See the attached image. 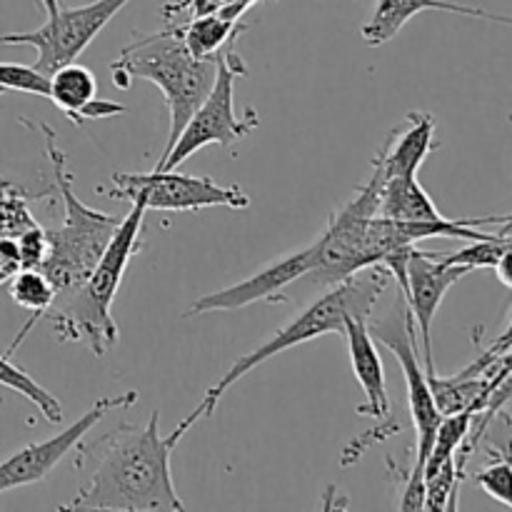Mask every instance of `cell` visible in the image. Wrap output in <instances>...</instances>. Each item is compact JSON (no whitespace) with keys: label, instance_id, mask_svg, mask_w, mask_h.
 Returning <instances> with one entry per match:
<instances>
[{"label":"cell","instance_id":"e0dca14e","mask_svg":"<svg viewBox=\"0 0 512 512\" xmlns=\"http://www.w3.org/2000/svg\"><path fill=\"white\" fill-rule=\"evenodd\" d=\"M423 10H445V13L468 15V18L498 20V23L505 25L510 23V18H505V15L490 13V10L483 8H473V5L448 3V0H378L373 15H370V20L360 30L363 40L370 48H380L388 40H393L403 30V25L418 13H423Z\"/></svg>","mask_w":512,"mask_h":512},{"label":"cell","instance_id":"cb8c5ba5","mask_svg":"<svg viewBox=\"0 0 512 512\" xmlns=\"http://www.w3.org/2000/svg\"><path fill=\"white\" fill-rule=\"evenodd\" d=\"M33 215L25 210V205L18 200V188L13 183L0 190V238H18L28 228H35Z\"/></svg>","mask_w":512,"mask_h":512},{"label":"cell","instance_id":"4316f807","mask_svg":"<svg viewBox=\"0 0 512 512\" xmlns=\"http://www.w3.org/2000/svg\"><path fill=\"white\" fill-rule=\"evenodd\" d=\"M493 270H495V275H498L500 283H503L505 288H512V278H510V253L503 255V258H500V263L495 265Z\"/></svg>","mask_w":512,"mask_h":512},{"label":"cell","instance_id":"52a82bcc","mask_svg":"<svg viewBox=\"0 0 512 512\" xmlns=\"http://www.w3.org/2000/svg\"><path fill=\"white\" fill-rule=\"evenodd\" d=\"M245 75H248V68L233 50V45L220 50L213 88L190 115L185 128L170 145L168 155L158 163V170H175L205 145H220L225 150L233 148L240 138L258 128L260 120L253 108L245 110L243 118L235 115V80L245 78Z\"/></svg>","mask_w":512,"mask_h":512},{"label":"cell","instance_id":"9a60e30c","mask_svg":"<svg viewBox=\"0 0 512 512\" xmlns=\"http://www.w3.org/2000/svg\"><path fill=\"white\" fill-rule=\"evenodd\" d=\"M48 98L78 128H83L88 120L128 113L125 105L98 100V80L85 65L78 63H65L48 75Z\"/></svg>","mask_w":512,"mask_h":512},{"label":"cell","instance_id":"ac0fdd59","mask_svg":"<svg viewBox=\"0 0 512 512\" xmlns=\"http://www.w3.org/2000/svg\"><path fill=\"white\" fill-rule=\"evenodd\" d=\"M378 215L398 223H430L445 218L415 175L380 180Z\"/></svg>","mask_w":512,"mask_h":512},{"label":"cell","instance_id":"f546056e","mask_svg":"<svg viewBox=\"0 0 512 512\" xmlns=\"http://www.w3.org/2000/svg\"><path fill=\"white\" fill-rule=\"evenodd\" d=\"M10 183V180L8 178H5V175L3 173H0V190H3L5 188V185H8Z\"/></svg>","mask_w":512,"mask_h":512},{"label":"cell","instance_id":"4fadbf2b","mask_svg":"<svg viewBox=\"0 0 512 512\" xmlns=\"http://www.w3.org/2000/svg\"><path fill=\"white\" fill-rule=\"evenodd\" d=\"M318 263V245H308V248L298 250L293 255L275 260V263L265 265L250 278L240 280V283L230 285V288L215 290V293L203 295L190 305L188 315H205V313H233V310L248 308V305L268 300V303H285L288 293L285 290L290 285L298 283L305 273L315 268Z\"/></svg>","mask_w":512,"mask_h":512},{"label":"cell","instance_id":"ba28073f","mask_svg":"<svg viewBox=\"0 0 512 512\" xmlns=\"http://www.w3.org/2000/svg\"><path fill=\"white\" fill-rule=\"evenodd\" d=\"M378 188L380 175L373 170L358 195L330 215L328 228L315 238L318 263L300 280H310L315 288L328 290L350 275L378 265L368 243V225L378 215Z\"/></svg>","mask_w":512,"mask_h":512},{"label":"cell","instance_id":"2e32d148","mask_svg":"<svg viewBox=\"0 0 512 512\" xmlns=\"http://www.w3.org/2000/svg\"><path fill=\"white\" fill-rule=\"evenodd\" d=\"M435 150V118L423 110L408 113V123L393 130L373 158V170L380 180L418 175L420 165Z\"/></svg>","mask_w":512,"mask_h":512},{"label":"cell","instance_id":"6da1fadb","mask_svg":"<svg viewBox=\"0 0 512 512\" xmlns=\"http://www.w3.org/2000/svg\"><path fill=\"white\" fill-rule=\"evenodd\" d=\"M178 440L160 435V413L145 425L120 423L93 443L75 445L80 488L60 510H173L183 512L173 483V450Z\"/></svg>","mask_w":512,"mask_h":512},{"label":"cell","instance_id":"d6986e66","mask_svg":"<svg viewBox=\"0 0 512 512\" xmlns=\"http://www.w3.org/2000/svg\"><path fill=\"white\" fill-rule=\"evenodd\" d=\"M8 293L15 305H20V308L33 313L28 318V323L23 325V330L18 333V338L13 340V345L8 348V355H13L15 348L28 338L30 328H33L40 318H45V313H48V308L55 300V288L50 285V280L45 278L40 268H18L8 278Z\"/></svg>","mask_w":512,"mask_h":512},{"label":"cell","instance_id":"3957f363","mask_svg":"<svg viewBox=\"0 0 512 512\" xmlns=\"http://www.w3.org/2000/svg\"><path fill=\"white\" fill-rule=\"evenodd\" d=\"M143 218L145 208L133 203V210L118 223L108 248L103 250L88 278L73 290L55 295L45 318L63 343L85 345L98 358L115 348L120 333L113 318V303L125 278V268L140 248Z\"/></svg>","mask_w":512,"mask_h":512},{"label":"cell","instance_id":"30bf717a","mask_svg":"<svg viewBox=\"0 0 512 512\" xmlns=\"http://www.w3.org/2000/svg\"><path fill=\"white\" fill-rule=\"evenodd\" d=\"M128 3L130 0H93L80 8H58L38 30L0 35V45H33L38 50L33 68L50 75L60 65L75 63Z\"/></svg>","mask_w":512,"mask_h":512},{"label":"cell","instance_id":"f1b7e54d","mask_svg":"<svg viewBox=\"0 0 512 512\" xmlns=\"http://www.w3.org/2000/svg\"><path fill=\"white\" fill-rule=\"evenodd\" d=\"M13 273H15V270L0 268V285H5V283H8V278H10V275H13Z\"/></svg>","mask_w":512,"mask_h":512},{"label":"cell","instance_id":"ffe728a7","mask_svg":"<svg viewBox=\"0 0 512 512\" xmlns=\"http://www.w3.org/2000/svg\"><path fill=\"white\" fill-rule=\"evenodd\" d=\"M238 35V25L233 18H228L220 10L213 13L195 15L183 30H180V38H183L185 48L190 50V55L195 58H215L223 48H228L233 43V38Z\"/></svg>","mask_w":512,"mask_h":512},{"label":"cell","instance_id":"83f0119b","mask_svg":"<svg viewBox=\"0 0 512 512\" xmlns=\"http://www.w3.org/2000/svg\"><path fill=\"white\" fill-rule=\"evenodd\" d=\"M43 5H45V10H48V15H53L55 10L60 8V3H58V0H43Z\"/></svg>","mask_w":512,"mask_h":512},{"label":"cell","instance_id":"277c9868","mask_svg":"<svg viewBox=\"0 0 512 512\" xmlns=\"http://www.w3.org/2000/svg\"><path fill=\"white\" fill-rule=\"evenodd\" d=\"M218 55L215 58H195L185 48L180 30H163L158 35L140 38L138 43L123 48V53L110 63V73L120 88H128L130 80H150L160 88L170 110V135L165 143L163 158L170 145L185 128L208 90L213 88ZM160 158V160H163Z\"/></svg>","mask_w":512,"mask_h":512},{"label":"cell","instance_id":"603a6c76","mask_svg":"<svg viewBox=\"0 0 512 512\" xmlns=\"http://www.w3.org/2000/svg\"><path fill=\"white\" fill-rule=\"evenodd\" d=\"M8 90L48 98V75L35 70L33 65L0 63V93H8Z\"/></svg>","mask_w":512,"mask_h":512},{"label":"cell","instance_id":"8992f818","mask_svg":"<svg viewBox=\"0 0 512 512\" xmlns=\"http://www.w3.org/2000/svg\"><path fill=\"white\" fill-rule=\"evenodd\" d=\"M398 308V313L388 315L385 320H378V323H373V328L368 323V330L373 338H378L398 358L400 368H403L410 415H413L415 425V463L408 485H405L403 498H400V510H425L423 465L428 460L430 448H433L435 430H438L443 415H440L438 405H435L433 390H430L428 375H425L423 360H420L413 315H410L405 300H400Z\"/></svg>","mask_w":512,"mask_h":512},{"label":"cell","instance_id":"8fae6325","mask_svg":"<svg viewBox=\"0 0 512 512\" xmlns=\"http://www.w3.org/2000/svg\"><path fill=\"white\" fill-rule=\"evenodd\" d=\"M138 403V390H125L120 395H110V398H100L88 413L80 420H75L68 430L53 435L48 440H40V443H30L25 448L15 450L10 458H5L0 463V493H8V490L23 488V485L40 483L45 475H50V470L60 463L68 453H73L75 445L110 413V410H123L130 405Z\"/></svg>","mask_w":512,"mask_h":512},{"label":"cell","instance_id":"5bb4252c","mask_svg":"<svg viewBox=\"0 0 512 512\" xmlns=\"http://www.w3.org/2000/svg\"><path fill=\"white\" fill-rule=\"evenodd\" d=\"M368 320L370 318H363V315L345 318L340 335L348 343L353 373L365 393V405H360V415L375 418L380 423L378 430H383L390 425V395L388 383H385L383 358H380L378 345L368 330Z\"/></svg>","mask_w":512,"mask_h":512},{"label":"cell","instance_id":"7c38bea8","mask_svg":"<svg viewBox=\"0 0 512 512\" xmlns=\"http://www.w3.org/2000/svg\"><path fill=\"white\" fill-rule=\"evenodd\" d=\"M470 270L463 265H445L438 255L428 250L413 248L408 265H405V293L403 300L413 315V325L418 328L420 360H423L425 375H435L433 363V320L443 305L445 295L458 280H463Z\"/></svg>","mask_w":512,"mask_h":512},{"label":"cell","instance_id":"7a4b0ae2","mask_svg":"<svg viewBox=\"0 0 512 512\" xmlns=\"http://www.w3.org/2000/svg\"><path fill=\"white\" fill-rule=\"evenodd\" d=\"M390 273L385 265H370V268L360 270V273L350 275L343 283L333 285V288L323 290L318 300L308 305L305 310H300V315H295L290 323H285L283 328L275 330L273 338L265 340L263 345H258L255 350H250L248 355L235 360L230 365L228 373L213 385V388L205 393L203 403L178 423V428L173 430V438L183 440L185 433L193 428L195 423H200L203 418L213 415V410L218 408V403L223 400V395L233 388L238 380H243L250 370H255L258 365H263L265 360L275 358L283 350L295 348V345L310 343L315 338H323V335L338 333L343 330L345 318H353V315H363V318H370L375 303L380 300L383 290L388 288Z\"/></svg>","mask_w":512,"mask_h":512},{"label":"cell","instance_id":"484cf974","mask_svg":"<svg viewBox=\"0 0 512 512\" xmlns=\"http://www.w3.org/2000/svg\"><path fill=\"white\" fill-rule=\"evenodd\" d=\"M15 248H18V268H40L48 255V235L40 225H35L15 238Z\"/></svg>","mask_w":512,"mask_h":512},{"label":"cell","instance_id":"5b68a950","mask_svg":"<svg viewBox=\"0 0 512 512\" xmlns=\"http://www.w3.org/2000/svg\"><path fill=\"white\" fill-rule=\"evenodd\" d=\"M40 130L45 135V150H48L50 165H53V188L63 200L65 213L63 225L58 230H45V235H48V255L40 265V270H43V275L50 280L55 295H58L65 293V290H73L75 285L88 278L103 250L108 248L120 220L95 208H88L73 193V173L68 170L65 153L55 145L53 128L48 123H40Z\"/></svg>","mask_w":512,"mask_h":512},{"label":"cell","instance_id":"9c48e42d","mask_svg":"<svg viewBox=\"0 0 512 512\" xmlns=\"http://www.w3.org/2000/svg\"><path fill=\"white\" fill-rule=\"evenodd\" d=\"M113 198L143 205L145 210L185 213L203 208L243 210L250 195L240 185H218L210 178L158 170L153 173H113Z\"/></svg>","mask_w":512,"mask_h":512},{"label":"cell","instance_id":"d4e9b609","mask_svg":"<svg viewBox=\"0 0 512 512\" xmlns=\"http://www.w3.org/2000/svg\"><path fill=\"white\" fill-rule=\"evenodd\" d=\"M475 483L485 490L493 500H498L500 505L510 508L512 505V478H510V460L500 458L498 463L488 465V468L478 470L473 475Z\"/></svg>","mask_w":512,"mask_h":512},{"label":"cell","instance_id":"7402d4cb","mask_svg":"<svg viewBox=\"0 0 512 512\" xmlns=\"http://www.w3.org/2000/svg\"><path fill=\"white\" fill-rule=\"evenodd\" d=\"M512 250V240H510V223L503 225L498 235L488 240H470L468 248H463L460 253H450V255H438V260H443L445 265H463L468 268L470 273L480 268H490L493 270L495 265L500 263L503 255H508Z\"/></svg>","mask_w":512,"mask_h":512},{"label":"cell","instance_id":"44dd1931","mask_svg":"<svg viewBox=\"0 0 512 512\" xmlns=\"http://www.w3.org/2000/svg\"><path fill=\"white\" fill-rule=\"evenodd\" d=\"M0 385H5L8 390H13V393L23 395L25 400H30L48 423L53 425L63 423V405L58 403V398H55L50 390H45L38 380L30 378L23 368H18V365L10 360L8 353L0 355Z\"/></svg>","mask_w":512,"mask_h":512}]
</instances>
